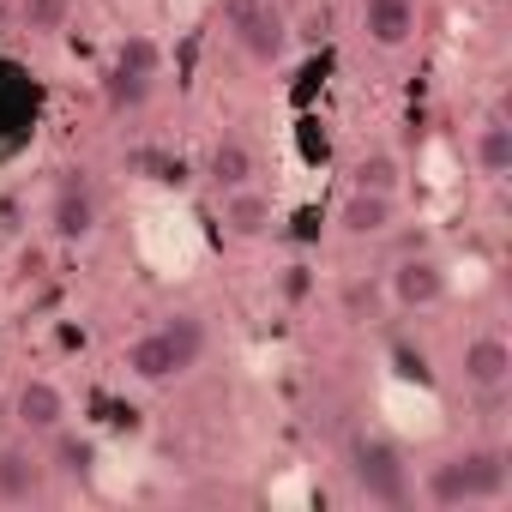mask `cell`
Listing matches in <instances>:
<instances>
[{
  "instance_id": "obj_13",
  "label": "cell",
  "mask_w": 512,
  "mask_h": 512,
  "mask_svg": "<svg viewBox=\"0 0 512 512\" xmlns=\"http://www.w3.org/2000/svg\"><path fill=\"white\" fill-rule=\"evenodd\" d=\"M49 458H37L31 446H0V500H13V506H25V500H43L49 494Z\"/></svg>"
},
{
  "instance_id": "obj_20",
  "label": "cell",
  "mask_w": 512,
  "mask_h": 512,
  "mask_svg": "<svg viewBox=\"0 0 512 512\" xmlns=\"http://www.w3.org/2000/svg\"><path fill=\"white\" fill-rule=\"evenodd\" d=\"M374 302H380V290H374V284H344V308H350V320L374 314Z\"/></svg>"
},
{
  "instance_id": "obj_6",
  "label": "cell",
  "mask_w": 512,
  "mask_h": 512,
  "mask_svg": "<svg viewBox=\"0 0 512 512\" xmlns=\"http://www.w3.org/2000/svg\"><path fill=\"white\" fill-rule=\"evenodd\" d=\"M446 290H452V278H446V266L434 260V253H404V260L386 272V302L404 308V314H428V308H440Z\"/></svg>"
},
{
  "instance_id": "obj_11",
  "label": "cell",
  "mask_w": 512,
  "mask_h": 512,
  "mask_svg": "<svg viewBox=\"0 0 512 512\" xmlns=\"http://www.w3.org/2000/svg\"><path fill=\"white\" fill-rule=\"evenodd\" d=\"M464 386L470 392H482V398H494V392H506L512 386V344L500 338V332H476L470 344H464Z\"/></svg>"
},
{
  "instance_id": "obj_19",
  "label": "cell",
  "mask_w": 512,
  "mask_h": 512,
  "mask_svg": "<svg viewBox=\"0 0 512 512\" xmlns=\"http://www.w3.org/2000/svg\"><path fill=\"white\" fill-rule=\"evenodd\" d=\"M19 13L31 31H61L67 25V0H19Z\"/></svg>"
},
{
  "instance_id": "obj_1",
  "label": "cell",
  "mask_w": 512,
  "mask_h": 512,
  "mask_svg": "<svg viewBox=\"0 0 512 512\" xmlns=\"http://www.w3.org/2000/svg\"><path fill=\"white\" fill-rule=\"evenodd\" d=\"M205 344H211V332H205L199 314H169V320H157L151 332H139L127 344L121 368L139 386H175V380H187L205 362Z\"/></svg>"
},
{
  "instance_id": "obj_9",
  "label": "cell",
  "mask_w": 512,
  "mask_h": 512,
  "mask_svg": "<svg viewBox=\"0 0 512 512\" xmlns=\"http://www.w3.org/2000/svg\"><path fill=\"white\" fill-rule=\"evenodd\" d=\"M67 392L55 386V380H43V374H31L19 392H13V422L31 434V440H49L55 428H67Z\"/></svg>"
},
{
  "instance_id": "obj_5",
  "label": "cell",
  "mask_w": 512,
  "mask_h": 512,
  "mask_svg": "<svg viewBox=\"0 0 512 512\" xmlns=\"http://www.w3.org/2000/svg\"><path fill=\"white\" fill-rule=\"evenodd\" d=\"M97 223H103V199H97L91 175H79V169L61 175L55 193H49V235H55L61 247H79V241L97 235Z\"/></svg>"
},
{
  "instance_id": "obj_8",
  "label": "cell",
  "mask_w": 512,
  "mask_h": 512,
  "mask_svg": "<svg viewBox=\"0 0 512 512\" xmlns=\"http://www.w3.org/2000/svg\"><path fill=\"white\" fill-rule=\"evenodd\" d=\"M217 217H223V235H235V241H266L278 229V205H272V193L260 181L235 187V193H217Z\"/></svg>"
},
{
  "instance_id": "obj_4",
  "label": "cell",
  "mask_w": 512,
  "mask_h": 512,
  "mask_svg": "<svg viewBox=\"0 0 512 512\" xmlns=\"http://www.w3.org/2000/svg\"><path fill=\"white\" fill-rule=\"evenodd\" d=\"M217 19L229 31V43L253 61V67H284L290 49H296V25L278 0H217Z\"/></svg>"
},
{
  "instance_id": "obj_18",
  "label": "cell",
  "mask_w": 512,
  "mask_h": 512,
  "mask_svg": "<svg viewBox=\"0 0 512 512\" xmlns=\"http://www.w3.org/2000/svg\"><path fill=\"white\" fill-rule=\"evenodd\" d=\"M115 67H127V73H145V79H157V73H163V49H157L151 37H127V43L115 49Z\"/></svg>"
},
{
  "instance_id": "obj_15",
  "label": "cell",
  "mask_w": 512,
  "mask_h": 512,
  "mask_svg": "<svg viewBox=\"0 0 512 512\" xmlns=\"http://www.w3.org/2000/svg\"><path fill=\"white\" fill-rule=\"evenodd\" d=\"M91 464H97V446H91L85 434H73V428H55V434H49V476H61V482H85Z\"/></svg>"
},
{
  "instance_id": "obj_2",
  "label": "cell",
  "mask_w": 512,
  "mask_h": 512,
  "mask_svg": "<svg viewBox=\"0 0 512 512\" xmlns=\"http://www.w3.org/2000/svg\"><path fill=\"white\" fill-rule=\"evenodd\" d=\"M512 488V464L500 446H470V452H452L440 464H428L422 476V500L440 506V512H458V506H494L506 500Z\"/></svg>"
},
{
  "instance_id": "obj_12",
  "label": "cell",
  "mask_w": 512,
  "mask_h": 512,
  "mask_svg": "<svg viewBox=\"0 0 512 512\" xmlns=\"http://www.w3.org/2000/svg\"><path fill=\"white\" fill-rule=\"evenodd\" d=\"M260 181V157L241 133H217L211 151H205V187L211 193H235V187H253Z\"/></svg>"
},
{
  "instance_id": "obj_10",
  "label": "cell",
  "mask_w": 512,
  "mask_h": 512,
  "mask_svg": "<svg viewBox=\"0 0 512 512\" xmlns=\"http://www.w3.org/2000/svg\"><path fill=\"white\" fill-rule=\"evenodd\" d=\"M422 25V0H362V37L386 55L410 49Z\"/></svg>"
},
{
  "instance_id": "obj_16",
  "label": "cell",
  "mask_w": 512,
  "mask_h": 512,
  "mask_svg": "<svg viewBox=\"0 0 512 512\" xmlns=\"http://www.w3.org/2000/svg\"><path fill=\"white\" fill-rule=\"evenodd\" d=\"M151 91H157V79H145V73H127V67H109V73H103V109H109V115L145 109Z\"/></svg>"
},
{
  "instance_id": "obj_17",
  "label": "cell",
  "mask_w": 512,
  "mask_h": 512,
  "mask_svg": "<svg viewBox=\"0 0 512 512\" xmlns=\"http://www.w3.org/2000/svg\"><path fill=\"white\" fill-rule=\"evenodd\" d=\"M350 187H368V193H398L404 187V163L392 151H362L350 163Z\"/></svg>"
},
{
  "instance_id": "obj_7",
  "label": "cell",
  "mask_w": 512,
  "mask_h": 512,
  "mask_svg": "<svg viewBox=\"0 0 512 512\" xmlns=\"http://www.w3.org/2000/svg\"><path fill=\"white\" fill-rule=\"evenodd\" d=\"M332 223L344 241H380L398 229V193H368V187H344L332 205Z\"/></svg>"
},
{
  "instance_id": "obj_3",
  "label": "cell",
  "mask_w": 512,
  "mask_h": 512,
  "mask_svg": "<svg viewBox=\"0 0 512 512\" xmlns=\"http://www.w3.org/2000/svg\"><path fill=\"white\" fill-rule=\"evenodd\" d=\"M344 470H350V482H356V494H362L368 506H410V500H416L404 446H398L392 434L356 428L350 446H344Z\"/></svg>"
},
{
  "instance_id": "obj_14",
  "label": "cell",
  "mask_w": 512,
  "mask_h": 512,
  "mask_svg": "<svg viewBox=\"0 0 512 512\" xmlns=\"http://www.w3.org/2000/svg\"><path fill=\"white\" fill-rule=\"evenodd\" d=\"M470 163H476L482 181H506V175H512V127H506L500 115H488V121L476 127V139H470Z\"/></svg>"
}]
</instances>
